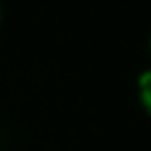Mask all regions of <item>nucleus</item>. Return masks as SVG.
I'll return each mask as SVG.
<instances>
[{
	"label": "nucleus",
	"instance_id": "f03ea898",
	"mask_svg": "<svg viewBox=\"0 0 151 151\" xmlns=\"http://www.w3.org/2000/svg\"><path fill=\"white\" fill-rule=\"evenodd\" d=\"M0 20H3V8H0Z\"/></svg>",
	"mask_w": 151,
	"mask_h": 151
},
{
	"label": "nucleus",
	"instance_id": "f257e3e1",
	"mask_svg": "<svg viewBox=\"0 0 151 151\" xmlns=\"http://www.w3.org/2000/svg\"><path fill=\"white\" fill-rule=\"evenodd\" d=\"M139 98H141V106L146 108V113L151 116V68L144 70L139 78Z\"/></svg>",
	"mask_w": 151,
	"mask_h": 151
},
{
	"label": "nucleus",
	"instance_id": "7ed1b4c3",
	"mask_svg": "<svg viewBox=\"0 0 151 151\" xmlns=\"http://www.w3.org/2000/svg\"><path fill=\"white\" fill-rule=\"evenodd\" d=\"M149 50H151V38H149Z\"/></svg>",
	"mask_w": 151,
	"mask_h": 151
}]
</instances>
